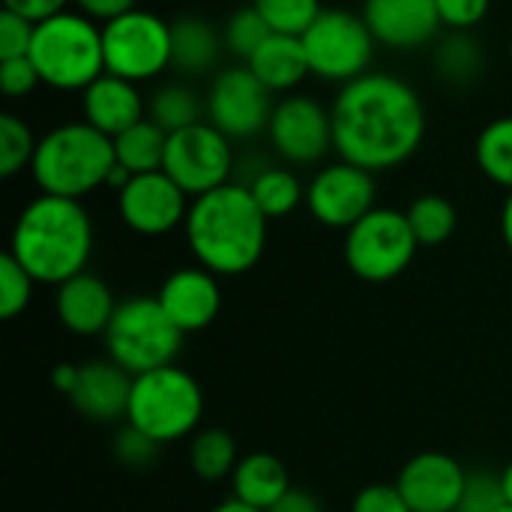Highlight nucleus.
Returning a JSON list of instances; mask_svg holds the SVG:
<instances>
[{"instance_id": "1", "label": "nucleus", "mask_w": 512, "mask_h": 512, "mask_svg": "<svg viewBox=\"0 0 512 512\" xmlns=\"http://www.w3.org/2000/svg\"><path fill=\"white\" fill-rule=\"evenodd\" d=\"M330 114L336 156L372 174L405 165L426 135L420 93L387 72H366L342 84Z\"/></svg>"}, {"instance_id": "2", "label": "nucleus", "mask_w": 512, "mask_h": 512, "mask_svg": "<svg viewBox=\"0 0 512 512\" xmlns=\"http://www.w3.org/2000/svg\"><path fill=\"white\" fill-rule=\"evenodd\" d=\"M267 216L246 183H225L192 198L186 216V243L195 261L216 276L249 273L267 249Z\"/></svg>"}, {"instance_id": "3", "label": "nucleus", "mask_w": 512, "mask_h": 512, "mask_svg": "<svg viewBox=\"0 0 512 512\" xmlns=\"http://www.w3.org/2000/svg\"><path fill=\"white\" fill-rule=\"evenodd\" d=\"M9 255L36 285H63L87 270L93 255V222L81 201L36 195L15 219Z\"/></svg>"}, {"instance_id": "4", "label": "nucleus", "mask_w": 512, "mask_h": 512, "mask_svg": "<svg viewBox=\"0 0 512 512\" xmlns=\"http://www.w3.org/2000/svg\"><path fill=\"white\" fill-rule=\"evenodd\" d=\"M114 165V141L87 120H78L54 126L39 138L30 174L42 195L81 201L84 195L108 186Z\"/></svg>"}, {"instance_id": "5", "label": "nucleus", "mask_w": 512, "mask_h": 512, "mask_svg": "<svg viewBox=\"0 0 512 512\" xmlns=\"http://www.w3.org/2000/svg\"><path fill=\"white\" fill-rule=\"evenodd\" d=\"M27 57L33 60L42 84L66 93H84L99 75H105L102 24L84 12L63 9L45 21H36Z\"/></svg>"}, {"instance_id": "6", "label": "nucleus", "mask_w": 512, "mask_h": 512, "mask_svg": "<svg viewBox=\"0 0 512 512\" xmlns=\"http://www.w3.org/2000/svg\"><path fill=\"white\" fill-rule=\"evenodd\" d=\"M204 417V393L201 384L180 369L177 363L135 375L126 423L159 447L192 438Z\"/></svg>"}, {"instance_id": "7", "label": "nucleus", "mask_w": 512, "mask_h": 512, "mask_svg": "<svg viewBox=\"0 0 512 512\" xmlns=\"http://www.w3.org/2000/svg\"><path fill=\"white\" fill-rule=\"evenodd\" d=\"M183 348L180 327L168 318L156 297H126L105 330V351L132 378L171 366Z\"/></svg>"}, {"instance_id": "8", "label": "nucleus", "mask_w": 512, "mask_h": 512, "mask_svg": "<svg viewBox=\"0 0 512 512\" xmlns=\"http://www.w3.org/2000/svg\"><path fill=\"white\" fill-rule=\"evenodd\" d=\"M420 243L402 210L375 207L345 231V264L363 282H390L402 276Z\"/></svg>"}, {"instance_id": "9", "label": "nucleus", "mask_w": 512, "mask_h": 512, "mask_svg": "<svg viewBox=\"0 0 512 512\" xmlns=\"http://www.w3.org/2000/svg\"><path fill=\"white\" fill-rule=\"evenodd\" d=\"M102 51L105 72L132 84L153 81L171 66V21L135 6L102 24Z\"/></svg>"}, {"instance_id": "10", "label": "nucleus", "mask_w": 512, "mask_h": 512, "mask_svg": "<svg viewBox=\"0 0 512 512\" xmlns=\"http://www.w3.org/2000/svg\"><path fill=\"white\" fill-rule=\"evenodd\" d=\"M300 39L312 75L333 84H351L366 75L378 45L363 15L348 9H324Z\"/></svg>"}, {"instance_id": "11", "label": "nucleus", "mask_w": 512, "mask_h": 512, "mask_svg": "<svg viewBox=\"0 0 512 512\" xmlns=\"http://www.w3.org/2000/svg\"><path fill=\"white\" fill-rule=\"evenodd\" d=\"M162 171L189 198H201V195L231 183V171H234L231 138L222 135L210 120H201L180 132H171Z\"/></svg>"}, {"instance_id": "12", "label": "nucleus", "mask_w": 512, "mask_h": 512, "mask_svg": "<svg viewBox=\"0 0 512 512\" xmlns=\"http://www.w3.org/2000/svg\"><path fill=\"white\" fill-rule=\"evenodd\" d=\"M273 108V93L252 75L246 63L222 69L207 93V120L231 141L267 132Z\"/></svg>"}, {"instance_id": "13", "label": "nucleus", "mask_w": 512, "mask_h": 512, "mask_svg": "<svg viewBox=\"0 0 512 512\" xmlns=\"http://www.w3.org/2000/svg\"><path fill=\"white\" fill-rule=\"evenodd\" d=\"M267 138L282 162L318 165L333 150V114L318 99L291 93L276 102Z\"/></svg>"}, {"instance_id": "14", "label": "nucleus", "mask_w": 512, "mask_h": 512, "mask_svg": "<svg viewBox=\"0 0 512 512\" xmlns=\"http://www.w3.org/2000/svg\"><path fill=\"white\" fill-rule=\"evenodd\" d=\"M375 198H378L375 174L342 159L324 165L306 186V207L312 219H318L324 228L348 231L378 207Z\"/></svg>"}, {"instance_id": "15", "label": "nucleus", "mask_w": 512, "mask_h": 512, "mask_svg": "<svg viewBox=\"0 0 512 512\" xmlns=\"http://www.w3.org/2000/svg\"><path fill=\"white\" fill-rule=\"evenodd\" d=\"M189 207L192 198L165 171L135 174L117 192V213L123 225L141 237H162L186 225Z\"/></svg>"}, {"instance_id": "16", "label": "nucleus", "mask_w": 512, "mask_h": 512, "mask_svg": "<svg viewBox=\"0 0 512 512\" xmlns=\"http://www.w3.org/2000/svg\"><path fill=\"white\" fill-rule=\"evenodd\" d=\"M468 471L447 453H420L396 477L399 492L414 512H456Z\"/></svg>"}, {"instance_id": "17", "label": "nucleus", "mask_w": 512, "mask_h": 512, "mask_svg": "<svg viewBox=\"0 0 512 512\" xmlns=\"http://www.w3.org/2000/svg\"><path fill=\"white\" fill-rule=\"evenodd\" d=\"M363 21L375 42L390 51L426 48L444 27L435 0H366Z\"/></svg>"}, {"instance_id": "18", "label": "nucleus", "mask_w": 512, "mask_h": 512, "mask_svg": "<svg viewBox=\"0 0 512 512\" xmlns=\"http://www.w3.org/2000/svg\"><path fill=\"white\" fill-rule=\"evenodd\" d=\"M156 300L162 303V309L180 327L183 336L186 333H201L216 321V315L222 309L219 276L204 270L201 264L180 267L159 285Z\"/></svg>"}, {"instance_id": "19", "label": "nucleus", "mask_w": 512, "mask_h": 512, "mask_svg": "<svg viewBox=\"0 0 512 512\" xmlns=\"http://www.w3.org/2000/svg\"><path fill=\"white\" fill-rule=\"evenodd\" d=\"M132 393V375L114 360H87L78 366L75 387L69 393L72 408L93 423H114L126 417Z\"/></svg>"}, {"instance_id": "20", "label": "nucleus", "mask_w": 512, "mask_h": 512, "mask_svg": "<svg viewBox=\"0 0 512 512\" xmlns=\"http://www.w3.org/2000/svg\"><path fill=\"white\" fill-rule=\"evenodd\" d=\"M54 312L60 327L69 330L72 336H105L117 312V300L96 273L84 270L66 279L63 285H57Z\"/></svg>"}, {"instance_id": "21", "label": "nucleus", "mask_w": 512, "mask_h": 512, "mask_svg": "<svg viewBox=\"0 0 512 512\" xmlns=\"http://www.w3.org/2000/svg\"><path fill=\"white\" fill-rule=\"evenodd\" d=\"M81 114L93 129L117 138L135 123L147 120V102L138 93V84L105 72L81 93Z\"/></svg>"}, {"instance_id": "22", "label": "nucleus", "mask_w": 512, "mask_h": 512, "mask_svg": "<svg viewBox=\"0 0 512 512\" xmlns=\"http://www.w3.org/2000/svg\"><path fill=\"white\" fill-rule=\"evenodd\" d=\"M246 66L270 93H291L306 75H312L303 39L288 33H270L264 45L246 60Z\"/></svg>"}, {"instance_id": "23", "label": "nucleus", "mask_w": 512, "mask_h": 512, "mask_svg": "<svg viewBox=\"0 0 512 512\" xmlns=\"http://www.w3.org/2000/svg\"><path fill=\"white\" fill-rule=\"evenodd\" d=\"M288 489H291L288 468L273 453H249L237 462L231 474V498L255 510L267 512Z\"/></svg>"}, {"instance_id": "24", "label": "nucleus", "mask_w": 512, "mask_h": 512, "mask_svg": "<svg viewBox=\"0 0 512 512\" xmlns=\"http://www.w3.org/2000/svg\"><path fill=\"white\" fill-rule=\"evenodd\" d=\"M225 51L222 33L201 15H180L171 21V66L183 75H204Z\"/></svg>"}, {"instance_id": "25", "label": "nucleus", "mask_w": 512, "mask_h": 512, "mask_svg": "<svg viewBox=\"0 0 512 512\" xmlns=\"http://www.w3.org/2000/svg\"><path fill=\"white\" fill-rule=\"evenodd\" d=\"M246 189L252 192L255 204L261 207V213L267 219L291 216L300 204H306V186L285 165H267V168L255 171L252 180L246 183Z\"/></svg>"}, {"instance_id": "26", "label": "nucleus", "mask_w": 512, "mask_h": 512, "mask_svg": "<svg viewBox=\"0 0 512 512\" xmlns=\"http://www.w3.org/2000/svg\"><path fill=\"white\" fill-rule=\"evenodd\" d=\"M114 141V156L117 165H123L132 177L135 174H150L162 171L165 165V150H168V132L159 129L150 117L126 129L123 135L111 138Z\"/></svg>"}, {"instance_id": "27", "label": "nucleus", "mask_w": 512, "mask_h": 512, "mask_svg": "<svg viewBox=\"0 0 512 512\" xmlns=\"http://www.w3.org/2000/svg\"><path fill=\"white\" fill-rule=\"evenodd\" d=\"M435 69L456 87L474 84L486 69V51L471 30H450L435 48Z\"/></svg>"}, {"instance_id": "28", "label": "nucleus", "mask_w": 512, "mask_h": 512, "mask_svg": "<svg viewBox=\"0 0 512 512\" xmlns=\"http://www.w3.org/2000/svg\"><path fill=\"white\" fill-rule=\"evenodd\" d=\"M240 459L243 456L237 453V441L225 429H204V432H195L189 441L192 474L204 483H219L225 477L231 480Z\"/></svg>"}, {"instance_id": "29", "label": "nucleus", "mask_w": 512, "mask_h": 512, "mask_svg": "<svg viewBox=\"0 0 512 512\" xmlns=\"http://www.w3.org/2000/svg\"><path fill=\"white\" fill-rule=\"evenodd\" d=\"M204 114H207V99H201L186 84H162L159 90H153L147 102V117L168 135L201 123Z\"/></svg>"}, {"instance_id": "30", "label": "nucleus", "mask_w": 512, "mask_h": 512, "mask_svg": "<svg viewBox=\"0 0 512 512\" xmlns=\"http://www.w3.org/2000/svg\"><path fill=\"white\" fill-rule=\"evenodd\" d=\"M480 171L495 183L512 192V114L492 120L480 135L474 147Z\"/></svg>"}, {"instance_id": "31", "label": "nucleus", "mask_w": 512, "mask_h": 512, "mask_svg": "<svg viewBox=\"0 0 512 512\" xmlns=\"http://www.w3.org/2000/svg\"><path fill=\"white\" fill-rule=\"evenodd\" d=\"M411 231L417 237L420 246H441L453 237L456 225H459V213L453 207V201H447L444 195H420L408 210H405Z\"/></svg>"}, {"instance_id": "32", "label": "nucleus", "mask_w": 512, "mask_h": 512, "mask_svg": "<svg viewBox=\"0 0 512 512\" xmlns=\"http://www.w3.org/2000/svg\"><path fill=\"white\" fill-rule=\"evenodd\" d=\"M39 138L33 129L12 111L0 114V174L15 177L18 171L30 168Z\"/></svg>"}, {"instance_id": "33", "label": "nucleus", "mask_w": 512, "mask_h": 512, "mask_svg": "<svg viewBox=\"0 0 512 512\" xmlns=\"http://www.w3.org/2000/svg\"><path fill=\"white\" fill-rule=\"evenodd\" d=\"M273 30L267 27V21L261 18V12L249 3L243 9H234L222 27V42H225V51L240 57L243 63L264 45V39L270 36Z\"/></svg>"}, {"instance_id": "34", "label": "nucleus", "mask_w": 512, "mask_h": 512, "mask_svg": "<svg viewBox=\"0 0 512 512\" xmlns=\"http://www.w3.org/2000/svg\"><path fill=\"white\" fill-rule=\"evenodd\" d=\"M273 33L303 36L312 21L324 12L321 0H252Z\"/></svg>"}, {"instance_id": "35", "label": "nucleus", "mask_w": 512, "mask_h": 512, "mask_svg": "<svg viewBox=\"0 0 512 512\" xmlns=\"http://www.w3.org/2000/svg\"><path fill=\"white\" fill-rule=\"evenodd\" d=\"M33 276L6 252L0 258V318L15 321L33 300Z\"/></svg>"}, {"instance_id": "36", "label": "nucleus", "mask_w": 512, "mask_h": 512, "mask_svg": "<svg viewBox=\"0 0 512 512\" xmlns=\"http://www.w3.org/2000/svg\"><path fill=\"white\" fill-rule=\"evenodd\" d=\"M504 507H507V495H504L501 474L471 471L456 512H498L504 510Z\"/></svg>"}, {"instance_id": "37", "label": "nucleus", "mask_w": 512, "mask_h": 512, "mask_svg": "<svg viewBox=\"0 0 512 512\" xmlns=\"http://www.w3.org/2000/svg\"><path fill=\"white\" fill-rule=\"evenodd\" d=\"M159 450H162V447H159L153 438H147L144 432L132 429L129 423H126V429L117 432V438H114V459H117L123 468H129V471L150 468V465L156 462Z\"/></svg>"}, {"instance_id": "38", "label": "nucleus", "mask_w": 512, "mask_h": 512, "mask_svg": "<svg viewBox=\"0 0 512 512\" xmlns=\"http://www.w3.org/2000/svg\"><path fill=\"white\" fill-rule=\"evenodd\" d=\"M33 30H36V24L30 18L3 9L0 12V60L27 57L30 45H33Z\"/></svg>"}, {"instance_id": "39", "label": "nucleus", "mask_w": 512, "mask_h": 512, "mask_svg": "<svg viewBox=\"0 0 512 512\" xmlns=\"http://www.w3.org/2000/svg\"><path fill=\"white\" fill-rule=\"evenodd\" d=\"M42 84L36 66L30 57H12V60H0V87L9 99H24L30 96L36 87Z\"/></svg>"}, {"instance_id": "40", "label": "nucleus", "mask_w": 512, "mask_h": 512, "mask_svg": "<svg viewBox=\"0 0 512 512\" xmlns=\"http://www.w3.org/2000/svg\"><path fill=\"white\" fill-rule=\"evenodd\" d=\"M351 512H414L396 483H372L351 501Z\"/></svg>"}, {"instance_id": "41", "label": "nucleus", "mask_w": 512, "mask_h": 512, "mask_svg": "<svg viewBox=\"0 0 512 512\" xmlns=\"http://www.w3.org/2000/svg\"><path fill=\"white\" fill-rule=\"evenodd\" d=\"M441 24L447 30H474L486 15L492 0H435Z\"/></svg>"}, {"instance_id": "42", "label": "nucleus", "mask_w": 512, "mask_h": 512, "mask_svg": "<svg viewBox=\"0 0 512 512\" xmlns=\"http://www.w3.org/2000/svg\"><path fill=\"white\" fill-rule=\"evenodd\" d=\"M75 6H78V12H84L87 18L105 24V21L123 15V12H132V9L138 6V0H75Z\"/></svg>"}, {"instance_id": "43", "label": "nucleus", "mask_w": 512, "mask_h": 512, "mask_svg": "<svg viewBox=\"0 0 512 512\" xmlns=\"http://www.w3.org/2000/svg\"><path fill=\"white\" fill-rule=\"evenodd\" d=\"M66 3L69 0H3V9L18 12V15L30 18L36 24V21H45V18H51L57 12H63Z\"/></svg>"}, {"instance_id": "44", "label": "nucleus", "mask_w": 512, "mask_h": 512, "mask_svg": "<svg viewBox=\"0 0 512 512\" xmlns=\"http://www.w3.org/2000/svg\"><path fill=\"white\" fill-rule=\"evenodd\" d=\"M267 512H324L321 510V501L315 495H309L306 489H288L273 507Z\"/></svg>"}, {"instance_id": "45", "label": "nucleus", "mask_w": 512, "mask_h": 512, "mask_svg": "<svg viewBox=\"0 0 512 512\" xmlns=\"http://www.w3.org/2000/svg\"><path fill=\"white\" fill-rule=\"evenodd\" d=\"M75 378H78V366H69V363H63V366H57L54 369V387L60 390V393H72V387H75Z\"/></svg>"}, {"instance_id": "46", "label": "nucleus", "mask_w": 512, "mask_h": 512, "mask_svg": "<svg viewBox=\"0 0 512 512\" xmlns=\"http://www.w3.org/2000/svg\"><path fill=\"white\" fill-rule=\"evenodd\" d=\"M501 234H504V243H507V249L512 252V192L507 195V201H504V210H501Z\"/></svg>"}, {"instance_id": "47", "label": "nucleus", "mask_w": 512, "mask_h": 512, "mask_svg": "<svg viewBox=\"0 0 512 512\" xmlns=\"http://www.w3.org/2000/svg\"><path fill=\"white\" fill-rule=\"evenodd\" d=\"M207 512H264V510H255V507H249V504H243V501H237V498H228V501H222V504L210 507Z\"/></svg>"}, {"instance_id": "48", "label": "nucleus", "mask_w": 512, "mask_h": 512, "mask_svg": "<svg viewBox=\"0 0 512 512\" xmlns=\"http://www.w3.org/2000/svg\"><path fill=\"white\" fill-rule=\"evenodd\" d=\"M501 483H504V495H507V504L512 507V462L501 471Z\"/></svg>"}, {"instance_id": "49", "label": "nucleus", "mask_w": 512, "mask_h": 512, "mask_svg": "<svg viewBox=\"0 0 512 512\" xmlns=\"http://www.w3.org/2000/svg\"><path fill=\"white\" fill-rule=\"evenodd\" d=\"M498 512H512V507H510V504H507V507H504V510H498Z\"/></svg>"}, {"instance_id": "50", "label": "nucleus", "mask_w": 512, "mask_h": 512, "mask_svg": "<svg viewBox=\"0 0 512 512\" xmlns=\"http://www.w3.org/2000/svg\"><path fill=\"white\" fill-rule=\"evenodd\" d=\"M510 60H512V39H510Z\"/></svg>"}]
</instances>
